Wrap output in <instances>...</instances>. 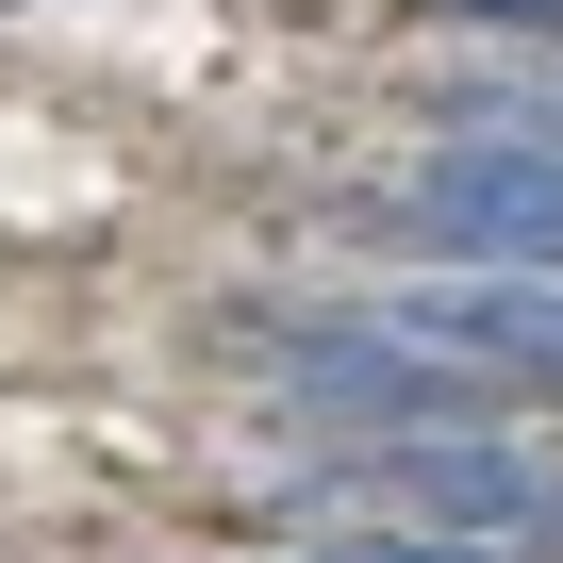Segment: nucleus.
<instances>
[{
	"mask_svg": "<svg viewBox=\"0 0 563 563\" xmlns=\"http://www.w3.org/2000/svg\"><path fill=\"white\" fill-rule=\"evenodd\" d=\"M265 398H299L332 431H481L497 382L415 349L398 316H265Z\"/></svg>",
	"mask_w": 563,
	"mask_h": 563,
	"instance_id": "obj_1",
	"label": "nucleus"
},
{
	"mask_svg": "<svg viewBox=\"0 0 563 563\" xmlns=\"http://www.w3.org/2000/svg\"><path fill=\"white\" fill-rule=\"evenodd\" d=\"M332 497H365V514H415V530H481V547H514V530L547 514V464H530L497 415H481V431H349Z\"/></svg>",
	"mask_w": 563,
	"mask_h": 563,
	"instance_id": "obj_2",
	"label": "nucleus"
},
{
	"mask_svg": "<svg viewBox=\"0 0 563 563\" xmlns=\"http://www.w3.org/2000/svg\"><path fill=\"white\" fill-rule=\"evenodd\" d=\"M415 216H431L448 249H481V265H563V150L448 117V150L415 166Z\"/></svg>",
	"mask_w": 563,
	"mask_h": 563,
	"instance_id": "obj_3",
	"label": "nucleus"
},
{
	"mask_svg": "<svg viewBox=\"0 0 563 563\" xmlns=\"http://www.w3.org/2000/svg\"><path fill=\"white\" fill-rule=\"evenodd\" d=\"M415 349L481 365V382H563V265H481V282H415L382 299Z\"/></svg>",
	"mask_w": 563,
	"mask_h": 563,
	"instance_id": "obj_4",
	"label": "nucleus"
},
{
	"mask_svg": "<svg viewBox=\"0 0 563 563\" xmlns=\"http://www.w3.org/2000/svg\"><path fill=\"white\" fill-rule=\"evenodd\" d=\"M316 563H514V547H481V530H332Z\"/></svg>",
	"mask_w": 563,
	"mask_h": 563,
	"instance_id": "obj_5",
	"label": "nucleus"
},
{
	"mask_svg": "<svg viewBox=\"0 0 563 563\" xmlns=\"http://www.w3.org/2000/svg\"><path fill=\"white\" fill-rule=\"evenodd\" d=\"M464 18H547V34H563V0H464Z\"/></svg>",
	"mask_w": 563,
	"mask_h": 563,
	"instance_id": "obj_6",
	"label": "nucleus"
}]
</instances>
